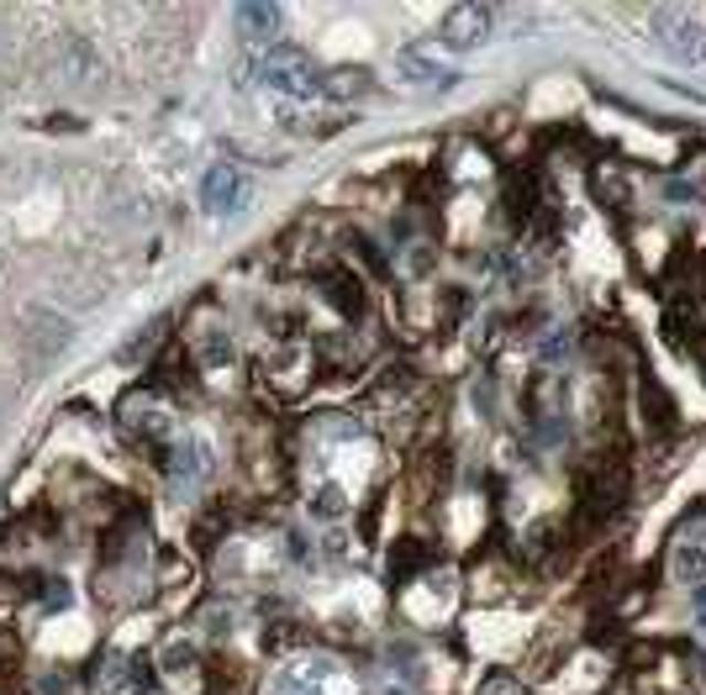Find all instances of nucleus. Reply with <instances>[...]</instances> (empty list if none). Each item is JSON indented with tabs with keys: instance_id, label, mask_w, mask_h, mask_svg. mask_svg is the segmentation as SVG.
<instances>
[{
	"instance_id": "1",
	"label": "nucleus",
	"mask_w": 706,
	"mask_h": 695,
	"mask_svg": "<svg viewBox=\"0 0 706 695\" xmlns=\"http://www.w3.org/2000/svg\"><path fill=\"white\" fill-rule=\"evenodd\" d=\"M317 74L312 69V58L301 48H264V53H253L243 64V85H269L274 96H291V100H306V96H317Z\"/></svg>"
},
{
	"instance_id": "2",
	"label": "nucleus",
	"mask_w": 706,
	"mask_h": 695,
	"mask_svg": "<svg viewBox=\"0 0 706 695\" xmlns=\"http://www.w3.org/2000/svg\"><path fill=\"white\" fill-rule=\"evenodd\" d=\"M649 26H654L659 48L675 53L681 64H706V22L685 17V11H670V6H659L654 17H649Z\"/></svg>"
},
{
	"instance_id": "3",
	"label": "nucleus",
	"mask_w": 706,
	"mask_h": 695,
	"mask_svg": "<svg viewBox=\"0 0 706 695\" xmlns=\"http://www.w3.org/2000/svg\"><path fill=\"white\" fill-rule=\"evenodd\" d=\"M490 26H496V11L490 6H475V0H464V6H448L438 22V43L454 53H469L480 48L490 37Z\"/></svg>"
},
{
	"instance_id": "4",
	"label": "nucleus",
	"mask_w": 706,
	"mask_h": 695,
	"mask_svg": "<svg viewBox=\"0 0 706 695\" xmlns=\"http://www.w3.org/2000/svg\"><path fill=\"white\" fill-rule=\"evenodd\" d=\"M248 195H253V185L243 180V169L238 164H217L206 169V180H200V206H206V216H227V211H243Z\"/></svg>"
},
{
	"instance_id": "5",
	"label": "nucleus",
	"mask_w": 706,
	"mask_h": 695,
	"mask_svg": "<svg viewBox=\"0 0 706 695\" xmlns=\"http://www.w3.org/2000/svg\"><path fill=\"white\" fill-rule=\"evenodd\" d=\"M395 74H401L406 85H454V79H459V74L438 58V48H422V43L395 48Z\"/></svg>"
},
{
	"instance_id": "6",
	"label": "nucleus",
	"mask_w": 706,
	"mask_h": 695,
	"mask_svg": "<svg viewBox=\"0 0 706 695\" xmlns=\"http://www.w3.org/2000/svg\"><path fill=\"white\" fill-rule=\"evenodd\" d=\"M58 74L74 79V85L100 79V48L85 37V32H64V37H58Z\"/></svg>"
},
{
	"instance_id": "7",
	"label": "nucleus",
	"mask_w": 706,
	"mask_h": 695,
	"mask_svg": "<svg viewBox=\"0 0 706 695\" xmlns=\"http://www.w3.org/2000/svg\"><path fill=\"white\" fill-rule=\"evenodd\" d=\"M232 26H238L243 43H269V48H274V37H280V26H285V11L269 6V0H248V6L232 11Z\"/></svg>"
},
{
	"instance_id": "8",
	"label": "nucleus",
	"mask_w": 706,
	"mask_h": 695,
	"mask_svg": "<svg viewBox=\"0 0 706 695\" xmlns=\"http://www.w3.org/2000/svg\"><path fill=\"white\" fill-rule=\"evenodd\" d=\"M22 337H26V348H32L37 359H53V354H64V348H69L74 327L64 322V316H53V312H26Z\"/></svg>"
},
{
	"instance_id": "9",
	"label": "nucleus",
	"mask_w": 706,
	"mask_h": 695,
	"mask_svg": "<svg viewBox=\"0 0 706 695\" xmlns=\"http://www.w3.org/2000/svg\"><path fill=\"white\" fill-rule=\"evenodd\" d=\"M369 85V69L365 64H338V69H322L317 74V96H327V100H354V96H365Z\"/></svg>"
},
{
	"instance_id": "10",
	"label": "nucleus",
	"mask_w": 706,
	"mask_h": 695,
	"mask_svg": "<svg viewBox=\"0 0 706 695\" xmlns=\"http://www.w3.org/2000/svg\"><path fill=\"white\" fill-rule=\"evenodd\" d=\"M322 295L338 306L343 316H359L365 312V290H359V274H348V269H333L327 280H322Z\"/></svg>"
},
{
	"instance_id": "11",
	"label": "nucleus",
	"mask_w": 706,
	"mask_h": 695,
	"mask_svg": "<svg viewBox=\"0 0 706 695\" xmlns=\"http://www.w3.org/2000/svg\"><path fill=\"white\" fill-rule=\"evenodd\" d=\"M675 579H685V585H702L706 579V549L702 543H681V549H675Z\"/></svg>"
},
{
	"instance_id": "12",
	"label": "nucleus",
	"mask_w": 706,
	"mask_h": 695,
	"mask_svg": "<svg viewBox=\"0 0 706 695\" xmlns=\"http://www.w3.org/2000/svg\"><path fill=\"white\" fill-rule=\"evenodd\" d=\"M422 564H427V549H422L416 537H406L401 549L390 553V579H406L412 569H422Z\"/></svg>"
},
{
	"instance_id": "13",
	"label": "nucleus",
	"mask_w": 706,
	"mask_h": 695,
	"mask_svg": "<svg viewBox=\"0 0 706 695\" xmlns=\"http://www.w3.org/2000/svg\"><path fill=\"white\" fill-rule=\"evenodd\" d=\"M343 511H348V501H343L338 485H322L317 496H312V517H322V522H338Z\"/></svg>"
},
{
	"instance_id": "14",
	"label": "nucleus",
	"mask_w": 706,
	"mask_h": 695,
	"mask_svg": "<svg viewBox=\"0 0 706 695\" xmlns=\"http://www.w3.org/2000/svg\"><path fill=\"white\" fill-rule=\"evenodd\" d=\"M164 327H170V322H153L148 333H138V337H132V343L122 348V359H138V354H148V348H153V343L164 337Z\"/></svg>"
},
{
	"instance_id": "15",
	"label": "nucleus",
	"mask_w": 706,
	"mask_h": 695,
	"mask_svg": "<svg viewBox=\"0 0 706 695\" xmlns=\"http://www.w3.org/2000/svg\"><path fill=\"white\" fill-rule=\"evenodd\" d=\"M274 695H322V691L312 685V674H291V680H280V685H274Z\"/></svg>"
},
{
	"instance_id": "16",
	"label": "nucleus",
	"mask_w": 706,
	"mask_h": 695,
	"mask_svg": "<svg viewBox=\"0 0 706 695\" xmlns=\"http://www.w3.org/2000/svg\"><path fill=\"white\" fill-rule=\"evenodd\" d=\"M221 359H232V343L221 333H211V343H206V363H221Z\"/></svg>"
},
{
	"instance_id": "17",
	"label": "nucleus",
	"mask_w": 706,
	"mask_h": 695,
	"mask_svg": "<svg viewBox=\"0 0 706 695\" xmlns=\"http://www.w3.org/2000/svg\"><path fill=\"white\" fill-rule=\"evenodd\" d=\"M354 242V248H359V253H365V264L374 269V274H385V259H380V253H374V248H369V238H348Z\"/></svg>"
},
{
	"instance_id": "18",
	"label": "nucleus",
	"mask_w": 706,
	"mask_h": 695,
	"mask_svg": "<svg viewBox=\"0 0 706 695\" xmlns=\"http://www.w3.org/2000/svg\"><path fill=\"white\" fill-rule=\"evenodd\" d=\"M37 695H64V680H43V685H37Z\"/></svg>"
}]
</instances>
